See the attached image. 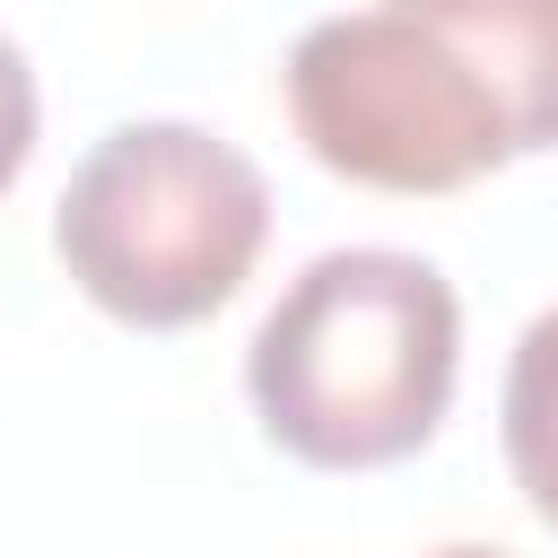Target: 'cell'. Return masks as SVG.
I'll use <instances>...</instances> for the list:
<instances>
[{
	"instance_id": "cell-1",
	"label": "cell",
	"mask_w": 558,
	"mask_h": 558,
	"mask_svg": "<svg viewBox=\"0 0 558 558\" xmlns=\"http://www.w3.org/2000/svg\"><path fill=\"white\" fill-rule=\"evenodd\" d=\"M462 375L453 279L392 244L314 253L244 349L262 436L314 471H384L418 453Z\"/></svg>"
},
{
	"instance_id": "cell-2",
	"label": "cell",
	"mask_w": 558,
	"mask_h": 558,
	"mask_svg": "<svg viewBox=\"0 0 558 558\" xmlns=\"http://www.w3.org/2000/svg\"><path fill=\"white\" fill-rule=\"evenodd\" d=\"M262 235H270L262 166L201 122L105 131L52 209L61 270L131 331H183L218 314L253 279Z\"/></svg>"
},
{
	"instance_id": "cell-3",
	"label": "cell",
	"mask_w": 558,
	"mask_h": 558,
	"mask_svg": "<svg viewBox=\"0 0 558 558\" xmlns=\"http://www.w3.org/2000/svg\"><path fill=\"white\" fill-rule=\"evenodd\" d=\"M288 122L314 166L366 192H462L514 166L506 113L488 78L401 0L349 9L296 35L288 52Z\"/></svg>"
},
{
	"instance_id": "cell-4",
	"label": "cell",
	"mask_w": 558,
	"mask_h": 558,
	"mask_svg": "<svg viewBox=\"0 0 558 558\" xmlns=\"http://www.w3.org/2000/svg\"><path fill=\"white\" fill-rule=\"evenodd\" d=\"M497 96L514 157L558 148V0H401Z\"/></svg>"
},
{
	"instance_id": "cell-5",
	"label": "cell",
	"mask_w": 558,
	"mask_h": 558,
	"mask_svg": "<svg viewBox=\"0 0 558 558\" xmlns=\"http://www.w3.org/2000/svg\"><path fill=\"white\" fill-rule=\"evenodd\" d=\"M506 462H514V488L532 497V514L558 532V305L523 323L514 340V366H506Z\"/></svg>"
},
{
	"instance_id": "cell-6",
	"label": "cell",
	"mask_w": 558,
	"mask_h": 558,
	"mask_svg": "<svg viewBox=\"0 0 558 558\" xmlns=\"http://www.w3.org/2000/svg\"><path fill=\"white\" fill-rule=\"evenodd\" d=\"M26 157H35V70L0 35V192L26 174Z\"/></svg>"
},
{
	"instance_id": "cell-7",
	"label": "cell",
	"mask_w": 558,
	"mask_h": 558,
	"mask_svg": "<svg viewBox=\"0 0 558 558\" xmlns=\"http://www.w3.org/2000/svg\"><path fill=\"white\" fill-rule=\"evenodd\" d=\"M436 558H506V549H436Z\"/></svg>"
}]
</instances>
